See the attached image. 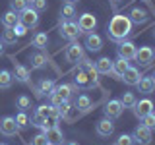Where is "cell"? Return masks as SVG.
<instances>
[{
    "instance_id": "11",
    "label": "cell",
    "mask_w": 155,
    "mask_h": 145,
    "mask_svg": "<svg viewBox=\"0 0 155 145\" xmlns=\"http://www.w3.org/2000/svg\"><path fill=\"white\" fill-rule=\"evenodd\" d=\"M74 85L78 87V89H91L93 85H97V81L91 77L87 72H84V70H78V74H76V77H74Z\"/></svg>"
},
{
    "instance_id": "32",
    "label": "cell",
    "mask_w": 155,
    "mask_h": 145,
    "mask_svg": "<svg viewBox=\"0 0 155 145\" xmlns=\"http://www.w3.org/2000/svg\"><path fill=\"white\" fill-rule=\"evenodd\" d=\"M120 103H122L124 108H132L134 103H136V97H134V93H132V91H124L122 97H120Z\"/></svg>"
},
{
    "instance_id": "19",
    "label": "cell",
    "mask_w": 155,
    "mask_h": 145,
    "mask_svg": "<svg viewBox=\"0 0 155 145\" xmlns=\"http://www.w3.org/2000/svg\"><path fill=\"white\" fill-rule=\"evenodd\" d=\"M95 70H97V74H101V76H109L110 72H113V60H110L109 56H101L99 60L95 62Z\"/></svg>"
},
{
    "instance_id": "40",
    "label": "cell",
    "mask_w": 155,
    "mask_h": 145,
    "mask_svg": "<svg viewBox=\"0 0 155 145\" xmlns=\"http://www.w3.org/2000/svg\"><path fill=\"white\" fill-rule=\"evenodd\" d=\"M31 8L35 10V12H43V10L48 8V2L47 0H31Z\"/></svg>"
},
{
    "instance_id": "34",
    "label": "cell",
    "mask_w": 155,
    "mask_h": 145,
    "mask_svg": "<svg viewBox=\"0 0 155 145\" xmlns=\"http://www.w3.org/2000/svg\"><path fill=\"white\" fill-rule=\"evenodd\" d=\"M27 0H10V10H14L16 14H19L21 10H25L27 8Z\"/></svg>"
},
{
    "instance_id": "30",
    "label": "cell",
    "mask_w": 155,
    "mask_h": 145,
    "mask_svg": "<svg viewBox=\"0 0 155 145\" xmlns=\"http://www.w3.org/2000/svg\"><path fill=\"white\" fill-rule=\"evenodd\" d=\"M14 118H16V124H18V128H19V130H25L27 126L31 124V118H29L27 112H23V110H19V112L14 116Z\"/></svg>"
},
{
    "instance_id": "6",
    "label": "cell",
    "mask_w": 155,
    "mask_h": 145,
    "mask_svg": "<svg viewBox=\"0 0 155 145\" xmlns=\"http://www.w3.org/2000/svg\"><path fill=\"white\" fill-rule=\"evenodd\" d=\"M103 112H105L107 118L114 120V118H120V116H122V112H124V106H122V103H120V99H110L109 103L105 105Z\"/></svg>"
},
{
    "instance_id": "54",
    "label": "cell",
    "mask_w": 155,
    "mask_h": 145,
    "mask_svg": "<svg viewBox=\"0 0 155 145\" xmlns=\"http://www.w3.org/2000/svg\"><path fill=\"white\" fill-rule=\"evenodd\" d=\"M153 52H155V50H153Z\"/></svg>"
},
{
    "instance_id": "20",
    "label": "cell",
    "mask_w": 155,
    "mask_h": 145,
    "mask_svg": "<svg viewBox=\"0 0 155 145\" xmlns=\"http://www.w3.org/2000/svg\"><path fill=\"white\" fill-rule=\"evenodd\" d=\"M76 91H78V87H76V85H70V83H62V85H56L52 93H56V95L60 97L62 101H70L72 93H76Z\"/></svg>"
},
{
    "instance_id": "3",
    "label": "cell",
    "mask_w": 155,
    "mask_h": 145,
    "mask_svg": "<svg viewBox=\"0 0 155 145\" xmlns=\"http://www.w3.org/2000/svg\"><path fill=\"white\" fill-rule=\"evenodd\" d=\"M18 18H19V23H23L27 29H35L39 25V12H35L31 6H27L25 10H21Z\"/></svg>"
},
{
    "instance_id": "37",
    "label": "cell",
    "mask_w": 155,
    "mask_h": 145,
    "mask_svg": "<svg viewBox=\"0 0 155 145\" xmlns=\"http://www.w3.org/2000/svg\"><path fill=\"white\" fill-rule=\"evenodd\" d=\"M72 106H74V105H72L70 101H62V103L56 106V108H58V116H60V118H64V116H66L68 112H70V108H72Z\"/></svg>"
},
{
    "instance_id": "15",
    "label": "cell",
    "mask_w": 155,
    "mask_h": 145,
    "mask_svg": "<svg viewBox=\"0 0 155 145\" xmlns=\"http://www.w3.org/2000/svg\"><path fill=\"white\" fill-rule=\"evenodd\" d=\"M43 134L47 135L48 143H52V145H62L64 143V134H62V130L58 128V126H51V128L43 130Z\"/></svg>"
},
{
    "instance_id": "42",
    "label": "cell",
    "mask_w": 155,
    "mask_h": 145,
    "mask_svg": "<svg viewBox=\"0 0 155 145\" xmlns=\"http://www.w3.org/2000/svg\"><path fill=\"white\" fill-rule=\"evenodd\" d=\"M80 116H81V112L76 108V106H72V108H70V112H68V114L64 116V120H66V122H74V120H78Z\"/></svg>"
},
{
    "instance_id": "39",
    "label": "cell",
    "mask_w": 155,
    "mask_h": 145,
    "mask_svg": "<svg viewBox=\"0 0 155 145\" xmlns=\"http://www.w3.org/2000/svg\"><path fill=\"white\" fill-rule=\"evenodd\" d=\"M45 122H47V120L43 118V116H39L37 112L31 116V126H35V128H41V130H45V126H47Z\"/></svg>"
},
{
    "instance_id": "51",
    "label": "cell",
    "mask_w": 155,
    "mask_h": 145,
    "mask_svg": "<svg viewBox=\"0 0 155 145\" xmlns=\"http://www.w3.org/2000/svg\"><path fill=\"white\" fill-rule=\"evenodd\" d=\"M47 145H52V143H47Z\"/></svg>"
},
{
    "instance_id": "9",
    "label": "cell",
    "mask_w": 155,
    "mask_h": 145,
    "mask_svg": "<svg viewBox=\"0 0 155 145\" xmlns=\"http://www.w3.org/2000/svg\"><path fill=\"white\" fill-rule=\"evenodd\" d=\"M136 50H138V47H136L132 41H122V43H118V47H116L118 58H124V60H134Z\"/></svg>"
},
{
    "instance_id": "21",
    "label": "cell",
    "mask_w": 155,
    "mask_h": 145,
    "mask_svg": "<svg viewBox=\"0 0 155 145\" xmlns=\"http://www.w3.org/2000/svg\"><path fill=\"white\" fill-rule=\"evenodd\" d=\"M29 62H31V70H43V68L47 66L48 58H47V54H43V52H35V54L29 56Z\"/></svg>"
},
{
    "instance_id": "24",
    "label": "cell",
    "mask_w": 155,
    "mask_h": 145,
    "mask_svg": "<svg viewBox=\"0 0 155 145\" xmlns=\"http://www.w3.org/2000/svg\"><path fill=\"white\" fill-rule=\"evenodd\" d=\"M130 21H132V25L136 23V25H140V23H145L147 21V12L145 10H142V8H134L132 12H130Z\"/></svg>"
},
{
    "instance_id": "33",
    "label": "cell",
    "mask_w": 155,
    "mask_h": 145,
    "mask_svg": "<svg viewBox=\"0 0 155 145\" xmlns=\"http://www.w3.org/2000/svg\"><path fill=\"white\" fill-rule=\"evenodd\" d=\"M16 108H19V110H29L31 108V99H29L27 95H19L18 99H16Z\"/></svg>"
},
{
    "instance_id": "48",
    "label": "cell",
    "mask_w": 155,
    "mask_h": 145,
    "mask_svg": "<svg viewBox=\"0 0 155 145\" xmlns=\"http://www.w3.org/2000/svg\"><path fill=\"white\" fill-rule=\"evenodd\" d=\"M151 79H153V81H155V72H153V76H151Z\"/></svg>"
},
{
    "instance_id": "22",
    "label": "cell",
    "mask_w": 155,
    "mask_h": 145,
    "mask_svg": "<svg viewBox=\"0 0 155 145\" xmlns=\"http://www.w3.org/2000/svg\"><path fill=\"white\" fill-rule=\"evenodd\" d=\"M136 87H138L140 93L149 95V93H153V89H155V81L151 77H140V81L136 83Z\"/></svg>"
},
{
    "instance_id": "28",
    "label": "cell",
    "mask_w": 155,
    "mask_h": 145,
    "mask_svg": "<svg viewBox=\"0 0 155 145\" xmlns=\"http://www.w3.org/2000/svg\"><path fill=\"white\" fill-rule=\"evenodd\" d=\"M18 21H19V18H18V14L14 12V10H8V12L2 16V25L4 27H14Z\"/></svg>"
},
{
    "instance_id": "49",
    "label": "cell",
    "mask_w": 155,
    "mask_h": 145,
    "mask_svg": "<svg viewBox=\"0 0 155 145\" xmlns=\"http://www.w3.org/2000/svg\"><path fill=\"white\" fill-rule=\"evenodd\" d=\"M153 35H155V29H153Z\"/></svg>"
},
{
    "instance_id": "5",
    "label": "cell",
    "mask_w": 155,
    "mask_h": 145,
    "mask_svg": "<svg viewBox=\"0 0 155 145\" xmlns=\"http://www.w3.org/2000/svg\"><path fill=\"white\" fill-rule=\"evenodd\" d=\"M78 27H80V31L81 33H93L95 29H97V18L93 16V14H89V12H85V14H81L80 19H78Z\"/></svg>"
},
{
    "instance_id": "12",
    "label": "cell",
    "mask_w": 155,
    "mask_h": 145,
    "mask_svg": "<svg viewBox=\"0 0 155 145\" xmlns=\"http://www.w3.org/2000/svg\"><path fill=\"white\" fill-rule=\"evenodd\" d=\"M132 110H134L136 118H143L145 114L153 112V103L149 99H140V101H136V103H134Z\"/></svg>"
},
{
    "instance_id": "47",
    "label": "cell",
    "mask_w": 155,
    "mask_h": 145,
    "mask_svg": "<svg viewBox=\"0 0 155 145\" xmlns=\"http://www.w3.org/2000/svg\"><path fill=\"white\" fill-rule=\"evenodd\" d=\"M110 2H113V4H120V2H122V0H110Z\"/></svg>"
},
{
    "instance_id": "43",
    "label": "cell",
    "mask_w": 155,
    "mask_h": 145,
    "mask_svg": "<svg viewBox=\"0 0 155 145\" xmlns=\"http://www.w3.org/2000/svg\"><path fill=\"white\" fill-rule=\"evenodd\" d=\"M12 29H14V33L18 35V39H19V37H23V35H25V33L29 31V29H27L25 25H23V23H19V21H18V23H16V25H14Z\"/></svg>"
},
{
    "instance_id": "14",
    "label": "cell",
    "mask_w": 155,
    "mask_h": 145,
    "mask_svg": "<svg viewBox=\"0 0 155 145\" xmlns=\"http://www.w3.org/2000/svg\"><path fill=\"white\" fill-rule=\"evenodd\" d=\"M134 143H140V145H149L151 143V130L145 128V126H138L134 130Z\"/></svg>"
},
{
    "instance_id": "1",
    "label": "cell",
    "mask_w": 155,
    "mask_h": 145,
    "mask_svg": "<svg viewBox=\"0 0 155 145\" xmlns=\"http://www.w3.org/2000/svg\"><path fill=\"white\" fill-rule=\"evenodd\" d=\"M130 33H132V21L126 14H116L110 18L109 25H107V37L113 43H122Z\"/></svg>"
},
{
    "instance_id": "13",
    "label": "cell",
    "mask_w": 155,
    "mask_h": 145,
    "mask_svg": "<svg viewBox=\"0 0 155 145\" xmlns=\"http://www.w3.org/2000/svg\"><path fill=\"white\" fill-rule=\"evenodd\" d=\"M14 79L19 81V83H29V79H31V70H29L27 66H23V64H16L14 62Z\"/></svg>"
},
{
    "instance_id": "4",
    "label": "cell",
    "mask_w": 155,
    "mask_h": 145,
    "mask_svg": "<svg viewBox=\"0 0 155 145\" xmlns=\"http://www.w3.org/2000/svg\"><path fill=\"white\" fill-rule=\"evenodd\" d=\"M64 58H66V62H70V64H78V62L84 58V47H81L78 41H72L70 45L66 47Z\"/></svg>"
},
{
    "instance_id": "2",
    "label": "cell",
    "mask_w": 155,
    "mask_h": 145,
    "mask_svg": "<svg viewBox=\"0 0 155 145\" xmlns=\"http://www.w3.org/2000/svg\"><path fill=\"white\" fill-rule=\"evenodd\" d=\"M58 35L62 39H66V41H78V37L81 35L80 27H78L76 21H72V19H66V21L60 23V29H58Z\"/></svg>"
},
{
    "instance_id": "46",
    "label": "cell",
    "mask_w": 155,
    "mask_h": 145,
    "mask_svg": "<svg viewBox=\"0 0 155 145\" xmlns=\"http://www.w3.org/2000/svg\"><path fill=\"white\" fill-rule=\"evenodd\" d=\"M68 4H76V2H80V0H66Z\"/></svg>"
},
{
    "instance_id": "36",
    "label": "cell",
    "mask_w": 155,
    "mask_h": 145,
    "mask_svg": "<svg viewBox=\"0 0 155 145\" xmlns=\"http://www.w3.org/2000/svg\"><path fill=\"white\" fill-rule=\"evenodd\" d=\"M140 120H142V126H145V128H149V130H155V112L145 114L143 118H140Z\"/></svg>"
},
{
    "instance_id": "26",
    "label": "cell",
    "mask_w": 155,
    "mask_h": 145,
    "mask_svg": "<svg viewBox=\"0 0 155 145\" xmlns=\"http://www.w3.org/2000/svg\"><path fill=\"white\" fill-rule=\"evenodd\" d=\"M14 83V74L10 70H0V89H10Z\"/></svg>"
},
{
    "instance_id": "52",
    "label": "cell",
    "mask_w": 155,
    "mask_h": 145,
    "mask_svg": "<svg viewBox=\"0 0 155 145\" xmlns=\"http://www.w3.org/2000/svg\"><path fill=\"white\" fill-rule=\"evenodd\" d=\"M27 2H31V0H27Z\"/></svg>"
},
{
    "instance_id": "25",
    "label": "cell",
    "mask_w": 155,
    "mask_h": 145,
    "mask_svg": "<svg viewBox=\"0 0 155 145\" xmlns=\"http://www.w3.org/2000/svg\"><path fill=\"white\" fill-rule=\"evenodd\" d=\"M74 106H76L78 110H80L81 114L87 112V110H91V99H89V95H80V97L76 99Z\"/></svg>"
},
{
    "instance_id": "38",
    "label": "cell",
    "mask_w": 155,
    "mask_h": 145,
    "mask_svg": "<svg viewBox=\"0 0 155 145\" xmlns=\"http://www.w3.org/2000/svg\"><path fill=\"white\" fill-rule=\"evenodd\" d=\"M114 145H134V137L128 134H120L118 137H116V143Z\"/></svg>"
},
{
    "instance_id": "45",
    "label": "cell",
    "mask_w": 155,
    "mask_h": 145,
    "mask_svg": "<svg viewBox=\"0 0 155 145\" xmlns=\"http://www.w3.org/2000/svg\"><path fill=\"white\" fill-rule=\"evenodd\" d=\"M64 145H80L78 141H68V143H64Z\"/></svg>"
},
{
    "instance_id": "50",
    "label": "cell",
    "mask_w": 155,
    "mask_h": 145,
    "mask_svg": "<svg viewBox=\"0 0 155 145\" xmlns=\"http://www.w3.org/2000/svg\"><path fill=\"white\" fill-rule=\"evenodd\" d=\"M0 145H6V143H0Z\"/></svg>"
},
{
    "instance_id": "44",
    "label": "cell",
    "mask_w": 155,
    "mask_h": 145,
    "mask_svg": "<svg viewBox=\"0 0 155 145\" xmlns=\"http://www.w3.org/2000/svg\"><path fill=\"white\" fill-rule=\"evenodd\" d=\"M2 54H4V43L0 41V56H2Z\"/></svg>"
},
{
    "instance_id": "53",
    "label": "cell",
    "mask_w": 155,
    "mask_h": 145,
    "mask_svg": "<svg viewBox=\"0 0 155 145\" xmlns=\"http://www.w3.org/2000/svg\"><path fill=\"white\" fill-rule=\"evenodd\" d=\"M143 2H147V0H143Z\"/></svg>"
},
{
    "instance_id": "23",
    "label": "cell",
    "mask_w": 155,
    "mask_h": 145,
    "mask_svg": "<svg viewBox=\"0 0 155 145\" xmlns=\"http://www.w3.org/2000/svg\"><path fill=\"white\" fill-rule=\"evenodd\" d=\"M128 60H124V58H118V60H114L113 62V72H110V74L114 76V79H120V77H122V74L126 70H128Z\"/></svg>"
},
{
    "instance_id": "17",
    "label": "cell",
    "mask_w": 155,
    "mask_h": 145,
    "mask_svg": "<svg viewBox=\"0 0 155 145\" xmlns=\"http://www.w3.org/2000/svg\"><path fill=\"white\" fill-rule=\"evenodd\" d=\"M54 81L52 79H41L37 83V87H35V97H39V99H43V97H48L54 91Z\"/></svg>"
},
{
    "instance_id": "27",
    "label": "cell",
    "mask_w": 155,
    "mask_h": 145,
    "mask_svg": "<svg viewBox=\"0 0 155 145\" xmlns=\"http://www.w3.org/2000/svg\"><path fill=\"white\" fill-rule=\"evenodd\" d=\"M74 16H76V8H74V4H68V2H64V4H62V8H60V21L72 19Z\"/></svg>"
},
{
    "instance_id": "35",
    "label": "cell",
    "mask_w": 155,
    "mask_h": 145,
    "mask_svg": "<svg viewBox=\"0 0 155 145\" xmlns=\"http://www.w3.org/2000/svg\"><path fill=\"white\" fill-rule=\"evenodd\" d=\"M54 108H56V106H52V105H41V106H37V110H35V112H37L39 116H43V118L47 120V116H51Z\"/></svg>"
},
{
    "instance_id": "41",
    "label": "cell",
    "mask_w": 155,
    "mask_h": 145,
    "mask_svg": "<svg viewBox=\"0 0 155 145\" xmlns=\"http://www.w3.org/2000/svg\"><path fill=\"white\" fill-rule=\"evenodd\" d=\"M47 143H48L47 135L45 134H37V135L31 137V143H29V145H47Z\"/></svg>"
},
{
    "instance_id": "16",
    "label": "cell",
    "mask_w": 155,
    "mask_h": 145,
    "mask_svg": "<svg viewBox=\"0 0 155 145\" xmlns=\"http://www.w3.org/2000/svg\"><path fill=\"white\" fill-rule=\"evenodd\" d=\"M89 52H99L101 48H103V39L101 35H97V33H87L85 35V45H84Z\"/></svg>"
},
{
    "instance_id": "31",
    "label": "cell",
    "mask_w": 155,
    "mask_h": 145,
    "mask_svg": "<svg viewBox=\"0 0 155 145\" xmlns=\"http://www.w3.org/2000/svg\"><path fill=\"white\" fill-rule=\"evenodd\" d=\"M31 45L35 47V48H47V45H48V35H47V33H37V35L33 37Z\"/></svg>"
},
{
    "instance_id": "10",
    "label": "cell",
    "mask_w": 155,
    "mask_h": 145,
    "mask_svg": "<svg viewBox=\"0 0 155 145\" xmlns=\"http://www.w3.org/2000/svg\"><path fill=\"white\" fill-rule=\"evenodd\" d=\"M95 132L97 135H101V137H110V135L114 134V124H113V120L110 118H101L99 122L95 124Z\"/></svg>"
},
{
    "instance_id": "8",
    "label": "cell",
    "mask_w": 155,
    "mask_h": 145,
    "mask_svg": "<svg viewBox=\"0 0 155 145\" xmlns=\"http://www.w3.org/2000/svg\"><path fill=\"white\" fill-rule=\"evenodd\" d=\"M153 58H155V52H153L151 47H140L138 50H136L134 60L138 62L140 66H149L153 62Z\"/></svg>"
},
{
    "instance_id": "29",
    "label": "cell",
    "mask_w": 155,
    "mask_h": 145,
    "mask_svg": "<svg viewBox=\"0 0 155 145\" xmlns=\"http://www.w3.org/2000/svg\"><path fill=\"white\" fill-rule=\"evenodd\" d=\"M0 41H2L4 45H16L18 35L14 33V29H12V27H4V31H2V39H0Z\"/></svg>"
},
{
    "instance_id": "18",
    "label": "cell",
    "mask_w": 155,
    "mask_h": 145,
    "mask_svg": "<svg viewBox=\"0 0 155 145\" xmlns=\"http://www.w3.org/2000/svg\"><path fill=\"white\" fill-rule=\"evenodd\" d=\"M140 77H142V74H140L138 68L128 66V70H126L124 74H122V77H120V79H122L126 85H136V83L140 81Z\"/></svg>"
},
{
    "instance_id": "7",
    "label": "cell",
    "mask_w": 155,
    "mask_h": 145,
    "mask_svg": "<svg viewBox=\"0 0 155 145\" xmlns=\"http://www.w3.org/2000/svg\"><path fill=\"white\" fill-rule=\"evenodd\" d=\"M18 132H19V128H18L14 116H4V118L0 120V134H2V135L12 137V135H16Z\"/></svg>"
}]
</instances>
